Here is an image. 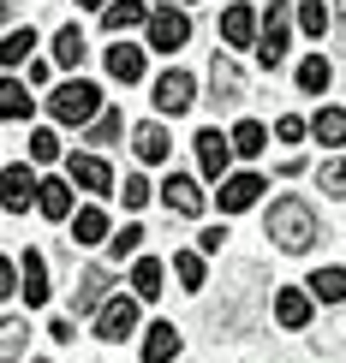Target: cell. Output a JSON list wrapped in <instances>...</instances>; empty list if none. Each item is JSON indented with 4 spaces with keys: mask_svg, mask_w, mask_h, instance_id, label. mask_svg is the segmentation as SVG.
Instances as JSON below:
<instances>
[{
    "mask_svg": "<svg viewBox=\"0 0 346 363\" xmlns=\"http://www.w3.org/2000/svg\"><path fill=\"white\" fill-rule=\"evenodd\" d=\"M263 233H269V245H275V250L305 256V250L323 238V226H317V208H310L305 196H275V203H269Z\"/></svg>",
    "mask_w": 346,
    "mask_h": 363,
    "instance_id": "cell-1",
    "label": "cell"
},
{
    "mask_svg": "<svg viewBox=\"0 0 346 363\" xmlns=\"http://www.w3.org/2000/svg\"><path fill=\"white\" fill-rule=\"evenodd\" d=\"M102 108H108V101H102V89L90 78H66V84L48 89V113L60 119V125H90Z\"/></svg>",
    "mask_w": 346,
    "mask_h": 363,
    "instance_id": "cell-2",
    "label": "cell"
},
{
    "mask_svg": "<svg viewBox=\"0 0 346 363\" xmlns=\"http://www.w3.org/2000/svg\"><path fill=\"white\" fill-rule=\"evenodd\" d=\"M149 54H179L191 42V18L185 6H149Z\"/></svg>",
    "mask_w": 346,
    "mask_h": 363,
    "instance_id": "cell-3",
    "label": "cell"
},
{
    "mask_svg": "<svg viewBox=\"0 0 346 363\" xmlns=\"http://www.w3.org/2000/svg\"><path fill=\"white\" fill-rule=\"evenodd\" d=\"M149 101H156V113H173V119L191 113V108H198V78L179 72V66H168L156 84H149Z\"/></svg>",
    "mask_w": 346,
    "mask_h": 363,
    "instance_id": "cell-4",
    "label": "cell"
},
{
    "mask_svg": "<svg viewBox=\"0 0 346 363\" xmlns=\"http://www.w3.org/2000/svg\"><path fill=\"white\" fill-rule=\"evenodd\" d=\"M287 42H293V12L269 6V18H257V66L275 72L281 60H287Z\"/></svg>",
    "mask_w": 346,
    "mask_h": 363,
    "instance_id": "cell-5",
    "label": "cell"
},
{
    "mask_svg": "<svg viewBox=\"0 0 346 363\" xmlns=\"http://www.w3.org/2000/svg\"><path fill=\"white\" fill-rule=\"evenodd\" d=\"M90 322H96V340H131L138 334V298H126V292H114L108 304H102L96 315H90Z\"/></svg>",
    "mask_w": 346,
    "mask_h": 363,
    "instance_id": "cell-6",
    "label": "cell"
},
{
    "mask_svg": "<svg viewBox=\"0 0 346 363\" xmlns=\"http://www.w3.org/2000/svg\"><path fill=\"white\" fill-rule=\"evenodd\" d=\"M191 149H198V173L209 179V185H221L233 167V143H227V131H215V125H203L198 138H191Z\"/></svg>",
    "mask_w": 346,
    "mask_h": 363,
    "instance_id": "cell-7",
    "label": "cell"
},
{
    "mask_svg": "<svg viewBox=\"0 0 346 363\" xmlns=\"http://www.w3.org/2000/svg\"><path fill=\"white\" fill-rule=\"evenodd\" d=\"M18 298H24L30 310H42V304L54 298V286H48V262H42V250H36V245L18 256Z\"/></svg>",
    "mask_w": 346,
    "mask_h": 363,
    "instance_id": "cell-8",
    "label": "cell"
},
{
    "mask_svg": "<svg viewBox=\"0 0 346 363\" xmlns=\"http://www.w3.org/2000/svg\"><path fill=\"white\" fill-rule=\"evenodd\" d=\"M102 66H108V78H114V84H144V72H149V48H131L126 36H114V48L102 54Z\"/></svg>",
    "mask_w": 346,
    "mask_h": 363,
    "instance_id": "cell-9",
    "label": "cell"
},
{
    "mask_svg": "<svg viewBox=\"0 0 346 363\" xmlns=\"http://www.w3.org/2000/svg\"><path fill=\"white\" fill-rule=\"evenodd\" d=\"M30 203H36V173H30V161H12V167H0V208L24 215Z\"/></svg>",
    "mask_w": 346,
    "mask_h": 363,
    "instance_id": "cell-10",
    "label": "cell"
},
{
    "mask_svg": "<svg viewBox=\"0 0 346 363\" xmlns=\"http://www.w3.org/2000/svg\"><path fill=\"white\" fill-rule=\"evenodd\" d=\"M161 203H168V215H179V220H198V215H203V185H198L191 173H168Z\"/></svg>",
    "mask_w": 346,
    "mask_h": 363,
    "instance_id": "cell-11",
    "label": "cell"
},
{
    "mask_svg": "<svg viewBox=\"0 0 346 363\" xmlns=\"http://www.w3.org/2000/svg\"><path fill=\"white\" fill-rule=\"evenodd\" d=\"M66 179L78 191H90V196H114V167L102 155H72L66 161Z\"/></svg>",
    "mask_w": 346,
    "mask_h": 363,
    "instance_id": "cell-12",
    "label": "cell"
},
{
    "mask_svg": "<svg viewBox=\"0 0 346 363\" xmlns=\"http://www.w3.org/2000/svg\"><path fill=\"white\" fill-rule=\"evenodd\" d=\"M108 298H114V274H108V268H84V274H78V292H72V310H78V315H96Z\"/></svg>",
    "mask_w": 346,
    "mask_h": 363,
    "instance_id": "cell-13",
    "label": "cell"
},
{
    "mask_svg": "<svg viewBox=\"0 0 346 363\" xmlns=\"http://www.w3.org/2000/svg\"><path fill=\"white\" fill-rule=\"evenodd\" d=\"M257 196H263V179H257V173H227V179H221V196H215V203H221V215H245Z\"/></svg>",
    "mask_w": 346,
    "mask_h": 363,
    "instance_id": "cell-14",
    "label": "cell"
},
{
    "mask_svg": "<svg viewBox=\"0 0 346 363\" xmlns=\"http://www.w3.org/2000/svg\"><path fill=\"white\" fill-rule=\"evenodd\" d=\"M131 149H138L144 167H161V161L173 155V138H168V125H161V119H144V125L131 131Z\"/></svg>",
    "mask_w": 346,
    "mask_h": 363,
    "instance_id": "cell-15",
    "label": "cell"
},
{
    "mask_svg": "<svg viewBox=\"0 0 346 363\" xmlns=\"http://www.w3.org/2000/svg\"><path fill=\"white\" fill-rule=\"evenodd\" d=\"M209 89H215V101H221V108L245 101V78H239L233 54H215V60H209Z\"/></svg>",
    "mask_w": 346,
    "mask_h": 363,
    "instance_id": "cell-16",
    "label": "cell"
},
{
    "mask_svg": "<svg viewBox=\"0 0 346 363\" xmlns=\"http://www.w3.org/2000/svg\"><path fill=\"white\" fill-rule=\"evenodd\" d=\"M36 215L42 220H72V179H36Z\"/></svg>",
    "mask_w": 346,
    "mask_h": 363,
    "instance_id": "cell-17",
    "label": "cell"
},
{
    "mask_svg": "<svg viewBox=\"0 0 346 363\" xmlns=\"http://www.w3.org/2000/svg\"><path fill=\"white\" fill-rule=\"evenodd\" d=\"M221 42L227 48H257V6H227L221 12Z\"/></svg>",
    "mask_w": 346,
    "mask_h": 363,
    "instance_id": "cell-18",
    "label": "cell"
},
{
    "mask_svg": "<svg viewBox=\"0 0 346 363\" xmlns=\"http://www.w3.org/2000/svg\"><path fill=\"white\" fill-rule=\"evenodd\" d=\"M108 238H114V226H108V215H102L96 203H90V208H78V215H72V245L96 250V245H108Z\"/></svg>",
    "mask_w": 346,
    "mask_h": 363,
    "instance_id": "cell-19",
    "label": "cell"
},
{
    "mask_svg": "<svg viewBox=\"0 0 346 363\" xmlns=\"http://www.w3.org/2000/svg\"><path fill=\"white\" fill-rule=\"evenodd\" d=\"M179 328L173 322H149V334H144V363H173L179 357Z\"/></svg>",
    "mask_w": 346,
    "mask_h": 363,
    "instance_id": "cell-20",
    "label": "cell"
},
{
    "mask_svg": "<svg viewBox=\"0 0 346 363\" xmlns=\"http://www.w3.org/2000/svg\"><path fill=\"white\" fill-rule=\"evenodd\" d=\"M102 24H108V36H126V30L149 24V6L144 0H108V6H102Z\"/></svg>",
    "mask_w": 346,
    "mask_h": 363,
    "instance_id": "cell-21",
    "label": "cell"
},
{
    "mask_svg": "<svg viewBox=\"0 0 346 363\" xmlns=\"http://www.w3.org/2000/svg\"><path fill=\"white\" fill-rule=\"evenodd\" d=\"M275 322L281 328H305L310 322V292L305 286H281L275 292Z\"/></svg>",
    "mask_w": 346,
    "mask_h": 363,
    "instance_id": "cell-22",
    "label": "cell"
},
{
    "mask_svg": "<svg viewBox=\"0 0 346 363\" xmlns=\"http://www.w3.org/2000/svg\"><path fill=\"white\" fill-rule=\"evenodd\" d=\"M84 54H90V48H84V30H78V24H60V30H54V66H60V72H78Z\"/></svg>",
    "mask_w": 346,
    "mask_h": 363,
    "instance_id": "cell-23",
    "label": "cell"
},
{
    "mask_svg": "<svg viewBox=\"0 0 346 363\" xmlns=\"http://www.w3.org/2000/svg\"><path fill=\"white\" fill-rule=\"evenodd\" d=\"M227 143H233V155H245V161H257L263 149H269V125H263V119H239V125L227 131Z\"/></svg>",
    "mask_w": 346,
    "mask_h": 363,
    "instance_id": "cell-24",
    "label": "cell"
},
{
    "mask_svg": "<svg viewBox=\"0 0 346 363\" xmlns=\"http://www.w3.org/2000/svg\"><path fill=\"white\" fill-rule=\"evenodd\" d=\"M30 352V322L24 315H0V363H18Z\"/></svg>",
    "mask_w": 346,
    "mask_h": 363,
    "instance_id": "cell-25",
    "label": "cell"
},
{
    "mask_svg": "<svg viewBox=\"0 0 346 363\" xmlns=\"http://www.w3.org/2000/svg\"><path fill=\"white\" fill-rule=\"evenodd\" d=\"M30 54H36V30L30 24H18V30L0 36V66H30Z\"/></svg>",
    "mask_w": 346,
    "mask_h": 363,
    "instance_id": "cell-26",
    "label": "cell"
},
{
    "mask_svg": "<svg viewBox=\"0 0 346 363\" xmlns=\"http://www.w3.org/2000/svg\"><path fill=\"white\" fill-rule=\"evenodd\" d=\"M310 138H317L323 149H346V108H323L317 119H310Z\"/></svg>",
    "mask_w": 346,
    "mask_h": 363,
    "instance_id": "cell-27",
    "label": "cell"
},
{
    "mask_svg": "<svg viewBox=\"0 0 346 363\" xmlns=\"http://www.w3.org/2000/svg\"><path fill=\"white\" fill-rule=\"evenodd\" d=\"M131 298H161V262L156 256H138V262H131Z\"/></svg>",
    "mask_w": 346,
    "mask_h": 363,
    "instance_id": "cell-28",
    "label": "cell"
},
{
    "mask_svg": "<svg viewBox=\"0 0 346 363\" xmlns=\"http://www.w3.org/2000/svg\"><path fill=\"white\" fill-rule=\"evenodd\" d=\"M30 84H18V78H0V119H30Z\"/></svg>",
    "mask_w": 346,
    "mask_h": 363,
    "instance_id": "cell-29",
    "label": "cell"
},
{
    "mask_svg": "<svg viewBox=\"0 0 346 363\" xmlns=\"http://www.w3.org/2000/svg\"><path fill=\"white\" fill-rule=\"evenodd\" d=\"M305 292H317V304H346V268H317Z\"/></svg>",
    "mask_w": 346,
    "mask_h": 363,
    "instance_id": "cell-30",
    "label": "cell"
},
{
    "mask_svg": "<svg viewBox=\"0 0 346 363\" xmlns=\"http://www.w3.org/2000/svg\"><path fill=\"white\" fill-rule=\"evenodd\" d=\"M328 84H335V66H328L323 54H305V66H298V89H305V96H323Z\"/></svg>",
    "mask_w": 346,
    "mask_h": 363,
    "instance_id": "cell-31",
    "label": "cell"
},
{
    "mask_svg": "<svg viewBox=\"0 0 346 363\" xmlns=\"http://www.w3.org/2000/svg\"><path fill=\"white\" fill-rule=\"evenodd\" d=\"M328 24H335V12H328L323 0H305V6H298V30H305L310 42H323V36H328Z\"/></svg>",
    "mask_w": 346,
    "mask_h": 363,
    "instance_id": "cell-32",
    "label": "cell"
},
{
    "mask_svg": "<svg viewBox=\"0 0 346 363\" xmlns=\"http://www.w3.org/2000/svg\"><path fill=\"white\" fill-rule=\"evenodd\" d=\"M138 245H144V226H138V220H126V226H119V233H114L102 250H108L114 262H126V256H138Z\"/></svg>",
    "mask_w": 346,
    "mask_h": 363,
    "instance_id": "cell-33",
    "label": "cell"
},
{
    "mask_svg": "<svg viewBox=\"0 0 346 363\" xmlns=\"http://www.w3.org/2000/svg\"><path fill=\"white\" fill-rule=\"evenodd\" d=\"M173 274H179L185 292H203V256H198V250H179V256H173Z\"/></svg>",
    "mask_w": 346,
    "mask_h": 363,
    "instance_id": "cell-34",
    "label": "cell"
},
{
    "mask_svg": "<svg viewBox=\"0 0 346 363\" xmlns=\"http://www.w3.org/2000/svg\"><path fill=\"white\" fill-rule=\"evenodd\" d=\"M48 161H60V138L48 125H36L30 131V167H48Z\"/></svg>",
    "mask_w": 346,
    "mask_h": 363,
    "instance_id": "cell-35",
    "label": "cell"
},
{
    "mask_svg": "<svg viewBox=\"0 0 346 363\" xmlns=\"http://www.w3.org/2000/svg\"><path fill=\"white\" fill-rule=\"evenodd\" d=\"M84 131H90V143H96V149H102V143H114V138H119V131H126V119H119L114 108H102V113H96V119H90V125H84Z\"/></svg>",
    "mask_w": 346,
    "mask_h": 363,
    "instance_id": "cell-36",
    "label": "cell"
},
{
    "mask_svg": "<svg viewBox=\"0 0 346 363\" xmlns=\"http://www.w3.org/2000/svg\"><path fill=\"white\" fill-rule=\"evenodd\" d=\"M317 191L323 196H346V155H335V161L317 167Z\"/></svg>",
    "mask_w": 346,
    "mask_h": 363,
    "instance_id": "cell-37",
    "label": "cell"
},
{
    "mask_svg": "<svg viewBox=\"0 0 346 363\" xmlns=\"http://www.w3.org/2000/svg\"><path fill=\"white\" fill-rule=\"evenodd\" d=\"M119 203H126V215H138L149 203V179L144 173H126V185H119Z\"/></svg>",
    "mask_w": 346,
    "mask_h": 363,
    "instance_id": "cell-38",
    "label": "cell"
},
{
    "mask_svg": "<svg viewBox=\"0 0 346 363\" xmlns=\"http://www.w3.org/2000/svg\"><path fill=\"white\" fill-rule=\"evenodd\" d=\"M305 131H310V125H305L298 113H281V119H275V138H281V143H298Z\"/></svg>",
    "mask_w": 346,
    "mask_h": 363,
    "instance_id": "cell-39",
    "label": "cell"
},
{
    "mask_svg": "<svg viewBox=\"0 0 346 363\" xmlns=\"http://www.w3.org/2000/svg\"><path fill=\"white\" fill-rule=\"evenodd\" d=\"M6 298H18V262L0 256V304H6Z\"/></svg>",
    "mask_w": 346,
    "mask_h": 363,
    "instance_id": "cell-40",
    "label": "cell"
},
{
    "mask_svg": "<svg viewBox=\"0 0 346 363\" xmlns=\"http://www.w3.org/2000/svg\"><path fill=\"white\" fill-rule=\"evenodd\" d=\"M221 245H227V226H209V233H203V238H198V250H209V256H215V250H221Z\"/></svg>",
    "mask_w": 346,
    "mask_h": 363,
    "instance_id": "cell-41",
    "label": "cell"
},
{
    "mask_svg": "<svg viewBox=\"0 0 346 363\" xmlns=\"http://www.w3.org/2000/svg\"><path fill=\"white\" fill-rule=\"evenodd\" d=\"M12 24V0H0V30H6Z\"/></svg>",
    "mask_w": 346,
    "mask_h": 363,
    "instance_id": "cell-42",
    "label": "cell"
},
{
    "mask_svg": "<svg viewBox=\"0 0 346 363\" xmlns=\"http://www.w3.org/2000/svg\"><path fill=\"white\" fill-rule=\"evenodd\" d=\"M78 6H108V0H78Z\"/></svg>",
    "mask_w": 346,
    "mask_h": 363,
    "instance_id": "cell-43",
    "label": "cell"
},
{
    "mask_svg": "<svg viewBox=\"0 0 346 363\" xmlns=\"http://www.w3.org/2000/svg\"><path fill=\"white\" fill-rule=\"evenodd\" d=\"M335 12H340V18H346V0H335Z\"/></svg>",
    "mask_w": 346,
    "mask_h": 363,
    "instance_id": "cell-44",
    "label": "cell"
},
{
    "mask_svg": "<svg viewBox=\"0 0 346 363\" xmlns=\"http://www.w3.org/2000/svg\"><path fill=\"white\" fill-rule=\"evenodd\" d=\"M173 6H191V0H173Z\"/></svg>",
    "mask_w": 346,
    "mask_h": 363,
    "instance_id": "cell-45",
    "label": "cell"
},
{
    "mask_svg": "<svg viewBox=\"0 0 346 363\" xmlns=\"http://www.w3.org/2000/svg\"><path fill=\"white\" fill-rule=\"evenodd\" d=\"M36 363H54V357H36Z\"/></svg>",
    "mask_w": 346,
    "mask_h": 363,
    "instance_id": "cell-46",
    "label": "cell"
}]
</instances>
